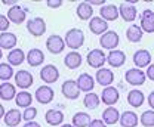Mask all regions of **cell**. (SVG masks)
I'll return each instance as SVG.
<instances>
[{
	"instance_id": "6da1fadb",
	"label": "cell",
	"mask_w": 154,
	"mask_h": 127,
	"mask_svg": "<svg viewBox=\"0 0 154 127\" xmlns=\"http://www.w3.org/2000/svg\"><path fill=\"white\" fill-rule=\"evenodd\" d=\"M83 43H85V34H83L82 30L71 28V30L67 31V34H65V44L70 49H73V50L80 49L83 46Z\"/></svg>"
},
{
	"instance_id": "7a4b0ae2",
	"label": "cell",
	"mask_w": 154,
	"mask_h": 127,
	"mask_svg": "<svg viewBox=\"0 0 154 127\" xmlns=\"http://www.w3.org/2000/svg\"><path fill=\"white\" fill-rule=\"evenodd\" d=\"M125 78H126V81H128L131 86H142V84L145 83L147 74L144 73V71H141L139 68H131V70L126 71Z\"/></svg>"
},
{
	"instance_id": "3957f363",
	"label": "cell",
	"mask_w": 154,
	"mask_h": 127,
	"mask_svg": "<svg viewBox=\"0 0 154 127\" xmlns=\"http://www.w3.org/2000/svg\"><path fill=\"white\" fill-rule=\"evenodd\" d=\"M88 64L92 67V68H96V70H101L102 68V65L105 64V61H107V56L105 53L101 50V49H94V50H91L89 53H88Z\"/></svg>"
},
{
	"instance_id": "277c9868",
	"label": "cell",
	"mask_w": 154,
	"mask_h": 127,
	"mask_svg": "<svg viewBox=\"0 0 154 127\" xmlns=\"http://www.w3.org/2000/svg\"><path fill=\"white\" fill-rule=\"evenodd\" d=\"M27 30L31 36L40 37L46 31V22L43 18H33L27 22Z\"/></svg>"
},
{
	"instance_id": "5b68a950",
	"label": "cell",
	"mask_w": 154,
	"mask_h": 127,
	"mask_svg": "<svg viewBox=\"0 0 154 127\" xmlns=\"http://www.w3.org/2000/svg\"><path fill=\"white\" fill-rule=\"evenodd\" d=\"M46 47H48V50L52 55H58L64 50V47H65V40L61 36L52 34V36H49V38L46 40Z\"/></svg>"
},
{
	"instance_id": "8992f818",
	"label": "cell",
	"mask_w": 154,
	"mask_h": 127,
	"mask_svg": "<svg viewBox=\"0 0 154 127\" xmlns=\"http://www.w3.org/2000/svg\"><path fill=\"white\" fill-rule=\"evenodd\" d=\"M101 47L108 49V50H116V47L119 46V34L116 31H107L105 34L101 36Z\"/></svg>"
},
{
	"instance_id": "52a82bcc",
	"label": "cell",
	"mask_w": 154,
	"mask_h": 127,
	"mask_svg": "<svg viewBox=\"0 0 154 127\" xmlns=\"http://www.w3.org/2000/svg\"><path fill=\"white\" fill-rule=\"evenodd\" d=\"M61 92L67 99H77L79 95H80V89L77 86V81H74V80L64 81L62 86H61Z\"/></svg>"
},
{
	"instance_id": "ba28073f",
	"label": "cell",
	"mask_w": 154,
	"mask_h": 127,
	"mask_svg": "<svg viewBox=\"0 0 154 127\" xmlns=\"http://www.w3.org/2000/svg\"><path fill=\"white\" fill-rule=\"evenodd\" d=\"M95 80L99 86H104V87H108L113 81H114V74L111 70L108 68H101L98 70L95 74Z\"/></svg>"
},
{
	"instance_id": "9c48e42d",
	"label": "cell",
	"mask_w": 154,
	"mask_h": 127,
	"mask_svg": "<svg viewBox=\"0 0 154 127\" xmlns=\"http://www.w3.org/2000/svg\"><path fill=\"white\" fill-rule=\"evenodd\" d=\"M40 78L45 81V83H55L58 78H59V71L55 65H45L40 71Z\"/></svg>"
},
{
	"instance_id": "30bf717a",
	"label": "cell",
	"mask_w": 154,
	"mask_h": 127,
	"mask_svg": "<svg viewBox=\"0 0 154 127\" xmlns=\"http://www.w3.org/2000/svg\"><path fill=\"white\" fill-rule=\"evenodd\" d=\"M89 30L94 34L102 36V34H105L108 31V24H107V21H104L101 17H94L89 21Z\"/></svg>"
},
{
	"instance_id": "8fae6325",
	"label": "cell",
	"mask_w": 154,
	"mask_h": 127,
	"mask_svg": "<svg viewBox=\"0 0 154 127\" xmlns=\"http://www.w3.org/2000/svg\"><path fill=\"white\" fill-rule=\"evenodd\" d=\"M134 64L138 68H144V67H150L151 65V53L145 49L136 50L134 53Z\"/></svg>"
},
{
	"instance_id": "7c38bea8",
	"label": "cell",
	"mask_w": 154,
	"mask_h": 127,
	"mask_svg": "<svg viewBox=\"0 0 154 127\" xmlns=\"http://www.w3.org/2000/svg\"><path fill=\"white\" fill-rule=\"evenodd\" d=\"M34 96H36V99L38 101V104L46 105V104L52 102L55 93L52 90V87H49V86H40L37 90H36V95H34Z\"/></svg>"
},
{
	"instance_id": "4fadbf2b",
	"label": "cell",
	"mask_w": 154,
	"mask_h": 127,
	"mask_svg": "<svg viewBox=\"0 0 154 127\" xmlns=\"http://www.w3.org/2000/svg\"><path fill=\"white\" fill-rule=\"evenodd\" d=\"M77 86H79L80 92L91 93V90L95 87V80H94V77H92V75L83 73V74H80V75H79V78H77Z\"/></svg>"
},
{
	"instance_id": "5bb4252c",
	"label": "cell",
	"mask_w": 154,
	"mask_h": 127,
	"mask_svg": "<svg viewBox=\"0 0 154 127\" xmlns=\"http://www.w3.org/2000/svg\"><path fill=\"white\" fill-rule=\"evenodd\" d=\"M119 15L123 18V21L132 22L136 18V8L134 5H129V3H122L120 8H119Z\"/></svg>"
},
{
	"instance_id": "9a60e30c",
	"label": "cell",
	"mask_w": 154,
	"mask_h": 127,
	"mask_svg": "<svg viewBox=\"0 0 154 127\" xmlns=\"http://www.w3.org/2000/svg\"><path fill=\"white\" fill-rule=\"evenodd\" d=\"M107 62L113 67V68H120L125 62H126V55L123 50H111L107 56Z\"/></svg>"
},
{
	"instance_id": "2e32d148",
	"label": "cell",
	"mask_w": 154,
	"mask_h": 127,
	"mask_svg": "<svg viewBox=\"0 0 154 127\" xmlns=\"http://www.w3.org/2000/svg\"><path fill=\"white\" fill-rule=\"evenodd\" d=\"M33 75L28 73V71H25V70H21L18 73L15 74V83H17V86L21 87V89H28L31 84H33Z\"/></svg>"
},
{
	"instance_id": "e0dca14e",
	"label": "cell",
	"mask_w": 154,
	"mask_h": 127,
	"mask_svg": "<svg viewBox=\"0 0 154 127\" xmlns=\"http://www.w3.org/2000/svg\"><path fill=\"white\" fill-rule=\"evenodd\" d=\"M101 101L108 105V107H113L116 102L119 101V92L116 87H104L102 95H101Z\"/></svg>"
},
{
	"instance_id": "ac0fdd59",
	"label": "cell",
	"mask_w": 154,
	"mask_h": 127,
	"mask_svg": "<svg viewBox=\"0 0 154 127\" xmlns=\"http://www.w3.org/2000/svg\"><path fill=\"white\" fill-rule=\"evenodd\" d=\"M17 41H18V38L14 33H9V31L2 33L0 34V49H6V50L12 49L14 50L17 46Z\"/></svg>"
},
{
	"instance_id": "d6986e66",
	"label": "cell",
	"mask_w": 154,
	"mask_h": 127,
	"mask_svg": "<svg viewBox=\"0 0 154 127\" xmlns=\"http://www.w3.org/2000/svg\"><path fill=\"white\" fill-rule=\"evenodd\" d=\"M99 17L104 19V21H116L119 18V8L114 5H105L101 8L99 11Z\"/></svg>"
},
{
	"instance_id": "ffe728a7",
	"label": "cell",
	"mask_w": 154,
	"mask_h": 127,
	"mask_svg": "<svg viewBox=\"0 0 154 127\" xmlns=\"http://www.w3.org/2000/svg\"><path fill=\"white\" fill-rule=\"evenodd\" d=\"M138 123H139V118L134 111H125L123 114H120V126L122 127H136Z\"/></svg>"
},
{
	"instance_id": "44dd1931",
	"label": "cell",
	"mask_w": 154,
	"mask_h": 127,
	"mask_svg": "<svg viewBox=\"0 0 154 127\" xmlns=\"http://www.w3.org/2000/svg\"><path fill=\"white\" fill-rule=\"evenodd\" d=\"M77 17L82 19V21H88V19H92L94 17V8L89 2H82L79 6H77V11H76Z\"/></svg>"
},
{
	"instance_id": "7402d4cb",
	"label": "cell",
	"mask_w": 154,
	"mask_h": 127,
	"mask_svg": "<svg viewBox=\"0 0 154 127\" xmlns=\"http://www.w3.org/2000/svg\"><path fill=\"white\" fill-rule=\"evenodd\" d=\"M151 15H153V11L150 9H145L141 15V30L145 33H154V22L151 19Z\"/></svg>"
},
{
	"instance_id": "603a6c76",
	"label": "cell",
	"mask_w": 154,
	"mask_h": 127,
	"mask_svg": "<svg viewBox=\"0 0 154 127\" xmlns=\"http://www.w3.org/2000/svg\"><path fill=\"white\" fill-rule=\"evenodd\" d=\"M102 121L105 124H116L120 121V112L119 109H116L114 107H108L107 109H104L102 112Z\"/></svg>"
},
{
	"instance_id": "cb8c5ba5",
	"label": "cell",
	"mask_w": 154,
	"mask_h": 127,
	"mask_svg": "<svg viewBox=\"0 0 154 127\" xmlns=\"http://www.w3.org/2000/svg\"><path fill=\"white\" fill-rule=\"evenodd\" d=\"M43 61H45V53L40 49H31L27 53V62L30 67H38L43 64Z\"/></svg>"
},
{
	"instance_id": "d4e9b609",
	"label": "cell",
	"mask_w": 154,
	"mask_h": 127,
	"mask_svg": "<svg viewBox=\"0 0 154 127\" xmlns=\"http://www.w3.org/2000/svg\"><path fill=\"white\" fill-rule=\"evenodd\" d=\"M64 64L70 70H76L82 65V55L79 52H68L64 58Z\"/></svg>"
},
{
	"instance_id": "484cf974",
	"label": "cell",
	"mask_w": 154,
	"mask_h": 127,
	"mask_svg": "<svg viewBox=\"0 0 154 127\" xmlns=\"http://www.w3.org/2000/svg\"><path fill=\"white\" fill-rule=\"evenodd\" d=\"M144 101H145L144 93H142L141 90H138V89H134V90H131L129 93H128V102H129V105L134 107V108L142 107Z\"/></svg>"
},
{
	"instance_id": "4316f807",
	"label": "cell",
	"mask_w": 154,
	"mask_h": 127,
	"mask_svg": "<svg viewBox=\"0 0 154 127\" xmlns=\"http://www.w3.org/2000/svg\"><path fill=\"white\" fill-rule=\"evenodd\" d=\"M8 19L12 21V22H15V24H22L25 21V12H24V9L19 5L12 6L9 9V12H8Z\"/></svg>"
},
{
	"instance_id": "83f0119b",
	"label": "cell",
	"mask_w": 154,
	"mask_h": 127,
	"mask_svg": "<svg viewBox=\"0 0 154 127\" xmlns=\"http://www.w3.org/2000/svg\"><path fill=\"white\" fill-rule=\"evenodd\" d=\"M45 120L51 126H59L64 121V114L61 111H58V109H49L45 114Z\"/></svg>"
},
{
	"instance_id": "f1b7e54d",
	"label": "cell",
	"mask_w": 154,
	"mask_h": 127,
	"mask_svg": "<svg viewBox=\"0 0 154 127\" xmlns=\"http://www.w3.org/2000/svg\"><path fill=\"white\" fill-rule=\"evenodd\" d=\"M21 118H22V115H21V112H19L18 109H9L6 114H5V123H6V126L9 127H17L21 123Z\"/></svg>"
},
{
	"instance_id": "f546056e",
	"label": "cell",
	"mask_w": 154,
	"mask_h": 127,
	"mask_svg": "<svg viewBox=\"0 0 154 127\" xmlns=\"http://www.w3.org/2000/svg\"><path fill=\"white\" fill-rule=\"evenodd\" d=\"M25 59H27V55L24 53L21 49H14V50H11L8 53V62H9V65H17L18 67Z\"/></svg>"
},
{
	"instance_id": "4dcf8cb0",
	"label": "cell",
	"mask_w": 154,
	"mask_h": 127,
	"mask_svg": "<svg viewBox=\"0 0 154 127\" xmlns=\"http://www.w3.org/2000/svg\"><path fill=\"white\" fill-rule=\"evenodd\" d=\"M17 96V90L15 86L11 83H2L0 84V98L3 101H11Z\"/></svg>"
},
{
	"instance_id": "1f68e13d",
	"label": "cell",
	"mask_w": 154,
	"mask_h": 127,
	"mask_svg": "<svg viewBox=\"0 0 154 127\" xmlns=\"http://www.w3.org/2000/svg\"><path fill=\"white\" fill-rule=\"evenodd\" d=\"M15 102H17V105H18L19 108H30L31 107V102H33V96H31V93H28V92L22 90L19 92L18 95L15 96Z\"/></svg>"
},
{
	"instance_id": "d6a6232c",
	"label": "cell",
	"mask_w": 154,
	"mask_h": 127,
	"mask_svg": "<svg viewBox=\"0 0 154 127\" xmlns=\"http://www.w3.org/2000/svg\"><path fill=\"white\" fill-rule=\"evenodd\" d=\"M91 121L92 120L88 112H77L73 115V126L74 127H89Z\"/></svg>"
},
{
	"instance_id": "836d02e7",
	"label": "cell",
	"mask_w": 154,
	"mask_h": 127,
	"mask_svg": "<svg viewBox=\"0 0 154 127\" xmlns=\"http://www.w3.org/2000/svg\"><path fill=\"white\" fill-rule=\"evenodd\" d=\"M142 34H144V31H142L141 27H138V25H131V27L128 28V31H126L128 40L132 41V43L141 41V40H142Z\"/></svg>"
},
{
	"instance_id": "e575fe53",
	"label": "cell",
	"mask_w": 154,
	"mask_h": 127,
	"mask_svg": "<svg viewBox=\"0 0 154 127\" xmlns=\"http://www.w3.org/2000/svg\"><path fill=\"white\" fill-rule=\"evenodd\" d=\"M99 102H101L99 96H98L96 93H92V92H91V93H86V96H85V99H83V104H85V107L88 109L98 108Z\"/></svg>"
},
{
	"instance_id": "d590c367",
	"label": "cell",
	"mask_w": 154,
	"mask_h": 127,
	"mask_svg": "<svg viewBox=\"0 0 154 127\" xmlns=\"http://www.w3.org/2000/svg\"><path fill=\"white\" fill-rule=\"evenodd\" d=\"M141 124L144 127H153L154 126V111L150 109V111H144L141 118H139Z\"/></svg>"
},
{
	"instance_id": "8d00e7d4",
	"label": "cell",
	"mask_w": 154,
	"mask_h": 127,
	"mask_svg": "<svg viewBox=\"0 0 154 127\" xmlns=\"http://www.w3.org/2000/svg\"><path fill=\"white\" fill-rule=\"evenodd\" d=\"M11 77H15L14 70H12V65H9V64H0V80L8 81Z\"/></svg>"
},
{
	"instance_id": "74e56055",
	"label": "cell",
	"mask_w": 154,
	"mask_h": 127,
	"mask_svg": "<svg viewBox=\"0 0 154 127\" xmlns=\"http://www.w3.org/2000/svg\"><path fill=\"white\" fill-rule=\"evenodd\" d=\"M36 115H37V109L34 108V107H30V108H27L24 111L22 118H24L27 123H30V121H33V120L36 118Z\"/></svg>"
},
{
	"instance_id": "f35d334b",
	"label": "cell",
	"mask_w": 154,
	"mask_h": 127,
	"mask_svg": "<svg viewBox=\"0 0 154 127\" xmlns=\"http://www.w3.org/2000/svg\"><path fill=\"white\" fill-rule=\"evenodd\" d=\"M8 28H9V19H8V17L0 15V31L2 33H6Z\"/></svg>"
},
{
	"instance_id": "ab89813d",
	"label": "cell",
	"mask_w": 154,
	"mask_h": 127,
	"mask_svg": "<svg viewBox=\"0 0 154 127\" xmlns=\"http://www.w3.org/2000/svg\"><path fill=\"white\" fill-rule=\"evenodd\" d=\"M46 3H48L49 8H59L64 2H62V0H48Z\"/></svg>"
},
{
	"instance_id": "60d3db41",
	"label": "cell",
	"mask_w": 154,
	"mask_h": 127,
	"mask_svg": "<svg viewBox=\"0 0 154 127\" xmlns=\"http://www.w3.org/2000/svg\"><path fill=\"white\" fill-rule=\"evenodd\" d=\"M89 127H107V124L104 121H101V120H92Z\"/></svg>"
},
{
	"instance_id": "b9f144b4",
	"label": "cell",
	"mask_w": 154,
	"mask_h": 127,
	"mask_svg": "<svg viewBox=\"0 0 154 127\" xmlns=\"http://www.w3.org/2000/svg\"><path fill=\"white\" fill-rule=\"evenodd\" d=\"M147 77H148L151 81H154V64H151V65L148 67V70H147Z\"/></svg>"
},
{
	"instance_id": "7bdbcfd3",
	"label": "cell",
	"mask_w": 154,
	"mask_h": 127,
	"mask_svg": "<svg viewBox=\"0 0 154 127\" xmlns=\"http://www.w3.org/2000/svg\"><path fill=\"white\" fill-rule=\"evenodd\" d=\"M148 105H150V108L154 111V92H151V93L148 95Z\"/></svg>"
},
{
	"instance_id": "ee69618b",
	"label": "cell",
	"mask_w": 154,
	"mask_h": 127,
	"mask_svg": "<svg viewBox=\"0 0 154 127\" xmlns=\"http://www.w3.org/2000/svg\"><path fill=\"white\" fill-rule=\"evenodd\" d=\"M24 127H42V126L38 123H36V121H30V123H25Z\"/></svg>"
},
{
	"instance_id": "f6af8a7d",
	"label": "cell",
	"mask_w": 154,
	"mask_h": 127,
	"mask_svg": "<svg viewBox=\"0 0 154 127\" xmlns=\"http://www.w3.org/2000/svg\"><path fill=\"white\" fill-rule=\"evenodd\" d=\"M89 3L91 5H105V0H89Z\"/></svg>"
},
{
	"instance_id": "bcb514c9",
	"label": "cell",
	"mask_w": 154,
	"mask_h": 127,
	"mask_svg": "<svg viewBox=\"0 0 154 127\" xmlns=\"http://www.w3.org/2000/svg\"><path fill=\"white\" fill-rule=\"evenodd\" d=\"M2 3H3V5H15V6L18 5L17 0H2Z\"/></svg>"
},
{
	"instance_id": "7dc6e473",
	"label": "cell",
	"mask_w": 154,
	"mask_h": 127,
	"mask_svg": "<svg viewBox=\"0 0 154 127\" xmlns=\"http://www.w3.org/2000/svg\"><path fill=\"white\" fill-rule=\"evenodd\" d=\"M0 118H5V108L2 104H0Z\"/></svg>"
},
{
	"instance_id": "c3c4849f",
	"label": "cell",
	"mask_w": 154,
	"mask_h": 127,
	"mask_svg": "<svg viewBox=\"0 0 154 127\" xmlns=\"http://www.w3.org/2000/svg\"><path fill=\"white\" fill-rule=\"evenodd\" d=\"M61 127H74L73 124H64V126H61Z\"/></svg>"
},
{
	"instance_id": "681fc988",
	"label": "cell",
	"mask_w": 154,
	"mask_h": 127,
	"mask_svg": "<svg viewBox=\"0 0 154 127\" xmlns=\"http://www.w3.org/2000/svg\"><path fill=\"white\" fill-rule=\"evenodd\" d=\"M2 56H3V52H2V49H0V59H2Z\"/></svg>"
},
{
	"instance_id": "f907efd6",
	"label": "cell",
	"mask_w": 154,
	"mask_h": 127,
	"mask_svg": "<svg viewBox=\"0 0 154 127\" xmlns=\"http://www.w3.org/2000/svg\"><path fill=\"white\" fill-rule=\"evenodd\" d=\"M151 19H153V22H154V11H153V15H151Z\"/></svg>"
}]
</instances>
